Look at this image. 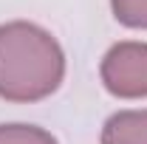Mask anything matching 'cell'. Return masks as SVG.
<instances>
[{
  "label": "cell",
  "instance_id": "cell-1",
  "mask_svg": "<svg viewBox=\"0 0 147 144\" xmlns=\"http://www.w3.org/2000/svg\"><path fill=\"white\" fill-rule=\"evenodd\" d=\"M65 51L51 31L28 20L0 26V99L31 105L59 90Z\"/></svg>",
  "mask_w": 147,
  "mask_h": 144
},
{
  "label": "cell",
  "instance_id": "cell-2",
  "mask_svg": "<svg viewBox=\"0 0 147 144\" xmlns=\"http://www.w3.org/2000/svg\"><path fill=\"white\" fill-rule=\"evenodd\" d=\"M99 79L116 99H147V42L122 40L99 62Z\"/></svg>",
  "mask_w": 147,
  "mask_h": 144
},
{
  "label": "cell",
  "instance_id": "cell-3",
  "mask_svg": "<svg viewBox=\"0 0 147 144\" xmlns=\"http://www.w3.org/2000/svg\"><path fill=\"white\" fill-rule=\"evenodd\" d=\"M102 144H147V108L119 110L102 124Z\"/></svg>",
  "mask_w": 147,
  "mask_h": 144
},
{
  "label": "cell",
  "instance_id": "cell-4",
  "mask_svg": "<svg viewBox=\"0 0 147 144\" xmlns=\"http://www.w3.org/2000/svg\"><path fill=\"white\" fill-rule=\"evenodd\" d=\"M0 144H59V141L37 124L11 122V124H0Z\"/></svg>",
  "mask_w": 147,
  "mask_h": 144
},
{
  "label": "cell",
  "instance_id": "cell-5",
  "mask_svg": "<svg viewBox=\"0 0 147 144\" xmlns=\"http://www.w3.org/2000/svg\"><path fill=\"white\" fill-rule=\"evenodd\" d=\"M110 11L122 26L147 31V0H110Z\"/></svg>",
  "mask_w": 147,
  "mask_h": 144
}]
</instances>
